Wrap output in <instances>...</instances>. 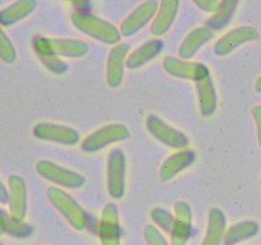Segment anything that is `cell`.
Wrapping results in <instances>:
<instances>
[{
    "label": "cell",
    "instance_id": "obj_1",
    "mask_svg": "<svg viewBox=\"0 0 261 245\" xmlns=\"http://www.w3.org/2000/svg\"><path fill=\"white\" fill-rule=\"evenodd\" d=\"M71 22L74 27L78 28L84 35L107 45H117L121 40L120 30H117L114 24L84 10L74 12L71 14Z\"/></svg>",
    "mask_w": 261,
    "mask_h": 245
},
{
    "label": "cell",
    "instance_id": "obj_2",
    "mask_svg": "<svg viewBox=\"0 0 261 245\" xmlns=\"http://www.w3.org/2000/svg\"><path fill=\"white\" fill-rule=\"evenodd\" d=\"M33 48L38 56H65V58H82L88 53L89 47L84 41L75 38H50L36 37Z\"/></svg>",
    "mask_w": 261,
    "mask_h": 245
},
{
    "label": "cell",
    "instance_id": "obj_3",
    "mask_svg": "<svg viewBox=\"0 0 261 245\" xmlns=\"http://www.w3.org/2000/svg\"><path fill=\"white\" fill-rule=\"evenodd\" d=\"M47 198L73 229L78 230V231L86 229L88 225V216L81 207V204L70 194L60 188L50 186L47 189Z\"/></svg>",
    "mask_w": 261,
    "mask_h": 245
},
{
    "label": "cell",
    "instance_id": "obj_4",
    "mask_svg": "<svg viewBox=\"0 0 261 245\" xmlns=\"http://www.w3.org/2000/svg\"><path fill=\"white\" fill-rule=\"evenodd\" d=\"M130 137V132L122 124H110L94 130L93 133L84 138L81 147L84 152L93 153L106 148L112 143L121 142Z\"/></svg>",
    "mask_w": 261,
    "mask_h": 245
},
{
    "label": "cell",
    "instance_id": "obj_5",
    "mask_svg": "<svg viewBox=\"0 0 261 245\" xmlns=\"http://www.w3.org/2000/svg\"><path fill=\"white\" fill-rule=\"evenodd\" d=\"M36 170H37L38 175L42 176L43 179L48 180L50 183L56 184V185L64 186V188L76 189L83 186L86 183L84 176L79 173L61 167V166L47 160L38 161L37 165H36Z\"/></svg>",
    "mask_w": 261,
    "mask_h": 245
},
{
    "label": "cell",
    "instance_id": "obj_6",
    "mask_svg": "<svg viewBox=\"0 0 261 245\" xmlns=\"http://www.w3.org/2000/svg\"><path fill=\"white\" fill-rule=\"evenodd\" d=\"M125 168L126 161L121 150L115 148L107 157V190L115 199H120L125 193Z\"/></svg>",
    "mask_w": 261,
    "mask_h": 245
},
{
    "label": "cell",
    "instance_id": "obj_7",
    "mask_svg": "<svg viewBox=\"0 0 261 245\" xmlns=\"http://www.w3.org/2000/svg\"><path fill=\"white\" fill-rule=\"evenodd\" d=\"M145 125H147L148 132L167 147L184 150L189 145V138L182 132L172 128L155 115H149L147 117Z\"/></svg>",
    "mask_w": 261,
    "mask_h": 245
},
{
    "label": "cell",
    "instance_id": "obj_8",
    "mask_svg": "<svg viewBox=\"0 0 261 245\" xmlns=\"http://www.w3.org/2000/svg\"><path fill=\"white\" fill-rule=\"evenodd\" d=\"M98 237L102 245L121 244V226L116 204L107 203L103 207L98 225Z\"/></svg>",
    "mask_w": 261,
    "mask_h": 245
},
{
    "label": "cell",
    "instance_id": "obj_9",
    "mask_svg": "<svg viewBox=\"0 0 261 245\" xmlns=\"http://www.w3.org/2000/svg\"><path fill=\"white\" fill-rule=\"evenodd\" d=\"M257 38H259V32H257L256 28L250 27V26L233 28L217 41L216 45H214V53L219 56L228 55L241 45L251 42Z\"/></svg>",
    "mask_w": 261,
    "mask_h": 245
},
{
    "label": "cell",
    "instance_id": "obj_10",
    "mask_svg": "<svg viewBox=\"0 0 261 245\" xmlns=\"http://www.w3.org/2000/svg\"><path fill=\"white\" fill-rule=\"evenodd\" d=\"M163 68L170 76L182 79H190L194 82H199L211 76L209 69L204 64L186 61L184 59L173 58V56H166L163 59Z\"/></svg>",
    "mask_w": 261,
    "mask_h": 245
},
{
    "label": "cell",
    "instance_id": "obj_11",
    "mask_svg": "<svg viewBox=\"0 0 261 245\" xmlns=\"http://www.w3.org/2000/svg\"><path fill=\"white\" fill-rule=\"evenodd\" d=\"M33 135L38 139L59 143L64 145H74L79 142V133L65 125L54 122H40L33 127Z\"/></svg>",
    "mask_w": 261,
    "mask_h": 245
},
{
    "label": "cell",
    "instance_id": "obj_12",
    "mask_svg": "<svg viewBox=\"0 0 261 245\" xmlns=\"http://www.w3.org/2000/svg\"><path fill=\"white\" fill-rule=\"evenodd\" d=\"M158 10V3L155 0H147L139 7L135 8L120 26V33L121 36L129 37L139 32L155 14Z\"/></svg>",
    "mask_w": 261,
    "mask_h": 245
},
{
    "label": "cell",
    "instance_id": "obj_13",
    "mask_svg": "<svg viewBox=\"0 0 261 245\" xmlns=\"http://www.w3.org/2000/svg\"><path fill=\"white\" fill-rule=\"evenodd\" d=\"M172 245H186L193 234V212L186 202L175 203V221L171 230Z\"/></svg>",
    "mask_w": 261,
    "mask_h": 245
},
{
    "label": "cell",
    "instance_id": "obj_14",
    "mask_svg": "<svg viewBox=\"0 0 261 245\" xmlns=\"http://www.w3.org/2000/svg\"><path fill=\"white\" fill-rule=\"evenodd\" d=\"M130 46L125 42H119L111 48L107 58L106 81L111 88H116L124 81V68L126 66V58Z\"/></svg>",
    "mask_w": 261,
    "mask_h": 245
},
{
    "label": "cell",
    "instance_id": "obj_15",
    "mask_svg": "<svg viewBox=\"0 0 261 245\" xmlns=\"http://www.w3.org/2000/svg\"><path fill=\"white\" fill-rule=\"evenodd\" d=\"M9 186V216L14 221L22 222L27 213V188L20 176L13 175L8 180Z\"/></svg>",
    "mask_w": 261,
    "mask_h": 245
},
{
    "label": "cell",
    "instance_id": "obj_16",
    "mask_svg": "<svg viewBox=\"0 0 261 245\" xmlns=\"http://www.w3.org/2000/svg\"><path fill=\"white\" fill-rule=\"evenodd\" d=\"M196 155L193 150H180L173 153L161 165L160 176L163 181H167L177 176L181 171L188 168L195 162Z\"/></svg>",
    "mask_w": 261,
    "mask_h": 245
},
{
    "label": "cell",
    "instance_id": "obj_17",
    "mask_svg": "<svg viewBox=\"0 0 261 245\" xmlns=\"http://www.w3.org/2000/svg\"><path fill=\"white\" fill-rule=\"evenodd\" d=\"M178 7H180V0H161L157 14L153 19L152 28H150L152 35L162 36L170 31L177 15Z\"/></svg>",
    "mask_w": 261,
    "mask_h": 245
},
{
    "label": "cell",
    "instance_id": "obj_18",
    "mask_svg": "<svg viewBox=\"0 0 261 245\" xmlns=\"http://www.w3.org/2000/svg\"><path fill=\"white\" fill-rule=\"evenodd\" d=\"M214 32L209 27H198L194 31H191L178 48V55L180 59L188 60V59L194 58L198 54V51L203 47L205 43L213 38Z\"/></svg>",
    "mask_w": 261,
    "mask_h": 245
},
{
    "label": "cell",
    "instance_id": "obj_19",
    "mask_svg": "<svg viewBox=\"0 0 261 245\" xmlns=\"http://www.w3.org/2000/svg\"><path fill=\"white\" fill-rule=\"evenodd\" d=\"M165 45L163 41L158 40H149L143 43L138 48H135L132 54L126 58V68L129 69H138L144 66L145 64L149 63L154 58H157L163 50Z\"/></svg>",
    "mask_w": 261,
    "mask_h": 245
},
{
    "label": "cell",
    "instance_id": "obj_20",
    "mask_svg": "<svg viewBox=\"0 0 261 245\" xmlns=\"http://www.w3.org/2000/svg\"><path fill=\"white\" fill-rule=\"evenodd\" d=\"M196 92H198L199 110L204 117H209L216 112L218 100H217L216 87H214L212 77L196 82Z\"/></svg>",
    "mask_w": 261,
    "mask_h": 245
},
{
    "label": "cell",
    "instance_id": "obj_21",
    "mask_svg": "<svg viewBox=\"0 0 261 245\" xmlns=\"http://www.w3.org/2000/svg\"><path fill=\"white\" fill-rule=\"evenodd\" d=\"M226 235V216L219 208L209 211L208 227L201 245H222Z\"/></svg>",
    "mask_w": 261,
    "mask_h": 245
},
{
    "label": "cell",
    "instance_id": "obj_22",
    "mask_svg": "<svg viewBox=\"0 0 261 245\" xmlns=\"http://www.w3.org/2000/svg\"><path fill=\"white\" fill-rule=\"evenodd\" d=\"M36 0H17L9 7L0 10V24L12 26L30 15L36 9Z\"/></svg>",
    "mask_w": 261,
    "mask_h": 245
},
{
    "label": "cell",
    "instance_id": "obj_23",
    "mask_svg": "<svg viewBox=\"0 0 261 245\" xmlns=\"http://www.w3.org/2000/svg\"><path fill=\"white\" fill-rule=\"evenodd\" d=\"M257 232H259V224L256 221L247 219V221L237 222L226 231L223 245H236L256 236Z\"/></svg>",
    "mask_w": 261,
    "mask_h": 245
},
{
    "label": "cell",
    "instance_id": "obj_24",
    "mask_svg": "<svg viewBox=\"0 0 261 245\" xmlns=\"http://www.w3.org/2000/svg\"><path fill=\"white\" fill-rule=\"evenodd\" d=\"M240 0H221L218 10L209 18L208 27L214 31L222 30L231 22Z\"/></svg>",
    "mask_w": 261,
    "mask_h": 245
},
{
    "label": "cell",
    "instance_id": "obj_25",
    "mask_svg": "<svg viewBox=\"0 0 261 245\" xmlns=\"http://www.w3.org/2000/svg\"><path fill=\"white\" fill-rule=\"evenodd\" d=\"M150 217L154 221V224L158 227H161L163 231L171 232L173 226V221H175V214H172L167 209L157 207V208H153L150 211Z\"/></svg>",
    "mask_w": 261,
    "mask_h": 245
},
{
    "label": "cell",
    "instance_id": "obj_26",
    "mask_svg": "<svg viewBox=\"0 0 261 245\" xmlns=\"http://www.w3.org/2000/svg\"><path fill=\"white\" fill-rule=\"evenodd\" d=\"M0 59L7 64H13L17 59V51L3 28L0 27Z\"/></svg>",
    "mask_w": 261,
    "mask_h": 245
},
{
    "label": "cell",
    "instance_id": "obj_27",
    "mask_svg": "<svg viewBox=\"0 0 261 245\" xmlns=\"http://www.w3.org/2000/svg\"><path fill=\"white\" fill-rule=\"evenodd\" d=\"M33 229L30 224H24V222H18L10 217L9 225H8L7 234L14 237H28L32 234Z\"/></svg>",
    "mask_w": 261,
    "mask_h": 245
},
{
    "label": "cell",
    "instance_id": "obj_28",
    "mask_svg": "<svg viewBox=\"0 0 261 245\" xmlns=\"http://www.w3.org/2000/svg\"><path fill=\"white\" fill-rule=\"evenodd\" d=\"M143 235H144V239L148 245H168L165 236L161 234V231L154 225H147L144 227Z\"/></svg>",
    "mask_w": 261,
    "mask_h": 245
},
{
    "label": "cell",
    "instance_id": "obj_29",
    "mask_svg": "<svg viewBox=\"0 0 261 245\" xmlns=\"http://www.w3.org/2000/svg\"><path fill=\"white\" fill-rule=\"evenodd\" d=\"M40 58L42 63L46 65V68L50 69L53 73L63 74L68 70V65L61 60H59L58 56H40Z\"/></svg>",
    "mask_w": 261,
    "mask_h": 245
},
{
    "label": "cell",
    "instance_id": "obj_30",
    "mask_svg": "<svg viewBox=\"0 0 261 245\" xmlns=\"http://www.w3.org/2000/svg\"><path fill=\"white\" fill-rule=\"evenodd\" d=\"M201 10L206 13H216L219 7V0H193Z\"/></svg>",
    "mask_w": 261,
    "mask_h": 245
},
{
    "label": "cell",
    "instance_id": "obj_31",
    "mask_svg": "<svg viewBox=\"0 0 261 245\" xmlns=\"http://www.w3.org/2000/svg\"><path fill=\"white\" fill-rule=\"evenodd\" d=\"M252 116H254L255 122H256V130H257V140L261 147V105L260 106H255L252 109Z\"/></svg>",
    "mask_w": 261,
    "mask_h": 245
},
{
    "label": "cell",
    "instance_id": "obj_32",
    "mask_svg": "<svg viewBox=\"0 0 261 245\" xmlns=\"http://www.w3.org/2000/svg\"><path fill=\"white\" fill-rule=\"evenodd\" d=\"M9 219H10V216H8L4 211H2V209H0V235L7 234L8 225H9Z\"/></svg>",
    "mask_w": 261,
    "mask_h": 245
},
{
    "label": "cell",
    "instance_id": "obj_33",
    "mask_svg": "<svg viewBox=\"0 0 261 245\" xmlns=\"http://www.w3.org/2000/svg\"><path fill=\"white\" fill-rule=\"evenodd\" d=\"M8 201H9V191L7 190V188L0 181V203H7Z\"/></svg>",
    "mask_w": 261,
    "mask_h": 245
},
{
    "label": "cell",
    "instance_id": "obj_34",
    "mask_svg": "<svg viewBox=\"0 0 261 245\" xmlns=\"http://www.w3.org/2000/svg\"><path fill=\"white\" fill-rule=\"evenodd\" d=\"M68 2L74 3V4L78 5V7H84V5L88 4V0H68Z\"/></svg>",
    "mask_w": 261,
    "mask_h": 245
},
{
    "label": "cell",
    "instance_id": "obj_35",
    "mask_svg": "<svg viewBox=\"0 0 261 245\" xmlns=\"http://www.w3.org/2000/svg\"><path fill=\"white\" fill-rule=\"evenodd\" d=\"M255 89H256V92H259L261 93V76L257 78L256 83H255Z\"/></svg>",
    "mask_w": 261,
    "mask_h": 245
},
{
    "label": "cell",
    "instance_id": "obj_36",
    "mask_svg": "<svg viewBox=\"0 0 261 245\" xmlns=\"http://www.w3.org/2000/svg\"><path fill=\"white\" fill-rule=\"evenodd\" d=\"M0 245H4V244H3V242H0Z\"/></svg>",
    "mask_w": 261,
    "mask_h": 245
},
{
    "label": "cell",
    "instance_id": "obj_37",
    "mask_svg": "<svg viewBox=\"0 0 261 245\" xmlns=\"http://www.w3.org/2000/svg\"><path fill=\"white\" fill-rule=\"evenodd\" d=\"M260 185H261V178H260Z\"/></svg>",
    "mask_w": 261,
    "mask_h": 245
}]
</instances>
